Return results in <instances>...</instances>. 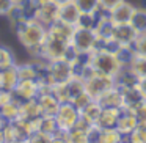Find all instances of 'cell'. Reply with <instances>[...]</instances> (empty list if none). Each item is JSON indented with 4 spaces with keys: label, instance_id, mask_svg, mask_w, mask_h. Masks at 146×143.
<instances>
[{
    "label": "cell",
    "instance_id": "6da1fadb",
    "mask_svg": "<svg viewBox=\"0 0 146 143\" xmlns=\"http://www.w3.org/2000/svg\"><path fill=\"white\" fill-rule=\"evenodd\" d=\"M8 27H10V32L16 36L17 43L30 55V58L42 57V44L47 38V27L36 19L22 21Z\"/></svg>",
    "mask_w": 146,
    "mask_h": 143
},
{
    "label": "cell",
    "instance_id": "7a4b0ae2",
    "mask_svg": "<svg viewBox=\"0 0 146 143\" xmlns=\"http://www.w3.org/2000/svg\"><path fill=\"white\" fill-rule=\"evenodd\" d=\"M88 63L94 72L107 76V77H113V79L123 68L116 54L111 51H107V49H96V51H93L88 55Z\"/></svg>",
    "mask_w": 146,
    "mask_h": 143
},
{
    "label": "cell",
    "instance_id": "3957f363",
    "mask_svg": "<svg viewBox=\"0 0 146 143\" xmlns=\"http://www.w3.org/2000/svg\"><path fill=\"white\" fill-rule=\"evenodd\" d=\"M99 38L96 35V30L76 27L71 38V46L79 55H90L98 47Z\"/></svg>",
    "mask_w": 146,
    "mask_h": 143
},
{
    "label": "cell",
    "instance_id": "277c9868",
    "mask_svg": "<svg viewBox=\"0 0 146 143\" xmlns=\"http://www.w3.org/2000/svg\"><path fill=\"white\" fill-rule=\"evenodd\" d=\"M55 120H57L58 129L60 132H68L80 120V110L72 104V102H61L58 112L55 113Z\"/></svg>",
    "mask_w": 146,
    "mask_h": 143
},
{
    "label": "cell",
    "instance_id": "5b68a950",
    "mask_svg": "<svg viewBox=\"0 0 146 143\" xmlns=\"http://www.w3.org/2000/svg\"><path fill=\"white\" fill-rule=\"evenodd\" d=\"M115 86V79L113 77H107L102 74H91L88 79L85 80V91L91 96L94 101H98L105 91Z\"/></svg>",
    "mask_w": 146,
    "mask_h": 143
},
{
    "label": "cell",
    "instance_id": "8992f818",
    "mask_svg": "<svg viewBox=\"0 0 146 143\" xmlns=\"http://www.w3.org/2000/svg\"><path fill=\"white\" fill-rule=\"evenodd\" d=\"M39 90L41 88H39L38 80H19L13 90V94L17 101L27 102V101H33V99L38 98Z\"/></svg>",
    "mask_w": 146,
    "mask_h": 143
},
{
    "label": "cell",
    "instance_id": "52a82bcc",
    "mask_svg": "<svg viewBox=\"0 0 146 143\" xmlns=\"http://www.w3.org/2000/svg\"><path fill=\"white\" fill-rule=\"evenodd\" d=\"M58 10L60 5H57L54 0H47L38 5V14H36V21L42 24V25L49 27L54 22L58 21Z\"/></svg>",
    "mask_w": 146,
    "mask_h": 143
},
{
    "label": "cell",
    "instance_id": "ba28073f",
    "mask_svg": "<svg viewBox=\"0 0 146 143\" xmlns=\"http://www.w3.org/2000/svg\"><path fill=\"white\" fill-rule=\"evenodd\" d=\"M135 10H137V7H133L132 3L124 0L123 3H119L116 8H113L108 13V16L115 22V25H124V24H130Z\"/></svg>",
    "mask_w": 146,
    "mask_h": 143
},
{
    "label": "cell",
    "instance_id": "9c48e42d",
    "mask_svg": "<svg viewBox=\"0 0 146 143\" xmlns=\"http://www.w3.org/2000/svg\"><path fill=\"white\" fill-rule=\"evenodd\" d=\"M80 10L77 8V5L72 2H68V3L60 5V10H58V21H61L63 24L71 27H77L79 25V21H80Z\"/></svg>",
    "mask_w": 146,
    "mask_h": 143
},
{
    "label": "cell",
    "instance_id": "30bf717a",
    "mask_svg": "<svg viewBox=\"0 0 146 143\" xmlns=\"http://www.w3.org/2000/svg\"><path fill=\"white\" fill-rule=\"evenodd\" d=\"M98 102L102 105V108H124L123 93H121V88L116 85L113 88H110L108 91H105L98 99Z\"/></svg>",
    "mask_w": 146,
    "mask_h": 143
},
{
    "label": "cell",
    "instance_id": "8fae6325",
    "mask_svg": "<svg viewBox=\"0 0 146 143\" xmlns=\"http://www.w3.org/2000/svg\"><path fill=\"white\" fill-rule=\"evenodd\" d=\"M138 33L135 32L130 24H124V25H116L113 32V39L119 46H132L133 41L137 39Z\"/></svg>",
    "mask_w": 146,
    "mask_h": 143
},
{
    "label": "cell",
    "instance_id": "7c38bea8",
    "mask_svg": "<svg viewBox=\"0 0 146 143\" xmlns=\"http://www.w3.org/2000/svg\"><path fill=\"white\" fill-rule=\"evenodd\" d=\"M137 126H138V121L133 116V113L130 110H127V108H123L119 118H118V123H116V130L123 137H127Z\"/></svg>",
    "mask_w": 146,
    "mask_h": 143
},
{
    "label": "cell",
    "instance_id": "4fadbf2b",
    "mask_svg": "<svg viewBox=\"0 0 146 143\" xmlns=\"http://www.w3.org/2000/svg\"><path fill=\"white\" fill-rule=\"evenodd\" d=\"M121 110L123 108H102L96 126L99 129H116V123L121 115Z\"/></svg>",
    "mask_w": 146,
    "mask_h": 143
},
{
    "label": "cell",
    "instance_id": "5bb4252c",
    "mask_svg": "<svg viewBox=\"0 0 146 143\" xmlns=\"http://www.w3.org/2000/svg\"><path fill=\"white\" fill-rule=\"evenodd\" d=\"M115 85L119 88H127V86H135L138 85V77L133 74V71L129 66H123L121 71L115 77Z\"/></svg>",
    "mask_w": 146,
    "mask_h": 143
},
{
    "label": "cell",
    "instance_id": "9a60e30c",
    "mask_svg": "<svg viewBox=\"0 0 146 143\" xmlns=\"http://www.w3.org/2000/svg\"><path fill=\"white\" fill-rule=\"evenodd\" d=\"M101 112H102V105L98 101H91L85 108L80 110V118L83 121H86L88 124H91V126H96L99 116H101Z\"/></svg>",
    "mask_w": 146,
    "mask_h": 143
},
{
    "label": "cell",
    "instance_id": "2e32d148",
    "mask_svg": "<svg viewBox=\"0 0 146 143\" xmlns=\"http://www.w3.org/2000/svg\"><path fill=\"white\" fill-rule=\"evenodd\" d=\"M123 93V102H124V108H132L137 104H140L141 101H145V98L141 96L138 90V85L135 86H127V88H121Z\"/></svg>",
    "mask_w": 146,
    "mask_h": 143
},
{
    "label": "cell",
    "instance_id": "e0dca14e",
    "mask_svg": "<svg viewBox=\"0 0 146 143\" xmlns=\"http://www.w3.org/2000/svg\"><path fill=\"white\" fill-rule=\"evenodd\" d=\"M38 130L39 132H44L47 135L54 137L60 132L58 129V124H57V120L55 116H49V115H42V116L38 118Z\"/></svg>",
    "mask_w": 146,
    "mask_h": 143
},
{
    "label": "cell",
    "instance_id": "ac0fdd59",
    "mask_svg": "<svg viewBox=\"0 0 146 143\" xmlns=\"http://www.w3.org/2000/svg\"><path fill=\"white\" fill-rule=\"evenodd\" d=\"M124 137L116 129H99L96 143H121Z\"/></svg>",
    "mask_w": 146,
    "mask_h": 143
},
{
    "label": "cell",
    "instance_id": "d6986e66",
    "mask_svg": "<svg viewBox=\"0 0 146 143\" xmlns=\"http://www.w3.org/2000/svg\"><path fill=\"white\" fill-rule=\"evenodd\" d=\"M19 63L16 60V55H14L13 49L10 46L0 44V69H7V68L13 66V65Z\"/></svg>",
    "mask_w": 146,
    "mask_h": 143
},
{
    "label": "cell",
    "instance_id": "ffe728a7",
    "mask_svg": "<svg viewBox=\"0 0 146 143\" xmlns=\"http://www.w3.org/2000/svg\"><path fill=\"white\" fill-rule=\"evenodd\" d=\"M130 25L135 29L137 33L146 32V8H137L130 21Z\"/></svg>",
    "mask_w": 146,
    "mask_h": 143
},
{
    "label": "cell",
    "instance_id": "44dd1931",
    "mask_svg": "<svg viewBox=\"0 0 146 143\" xmlns=\"http://www.w3.org/2000/svg\"><path fill=\"white\" fill-rule=\"evenodd\" d=\"M115 54H116L118 60H119V63L123 66H129L132 63V60L135 58V52H133L132 46H119Z\"/></svg>",
    "mask_w": 146,
    "mask_h": 143
},
{
    "label": "cell",
    "instance_id": "7402d4cb",
    "mask_svg": "<svg viewBox=\"0 0 146 143\" xmlns=\"http://www.w3.org/2000/svg\"><path fill=\"white\" fill-rule=\"evenodd\" d=\"M74 3L77 5L82 14H94L101 11L99 0H74Z\"/></svg>",
    "mask_w": 146,
    "mask_h": 143
},
{
    "label": "cell",
    "instance_id": "603a6c76",
    "mask_svg": "<svg viewBox=\"0 0 146 143\" xmlns=\"http://www.w3.org/2000/svg\"><path fill=\"white\" fill-rule=\"evenodd\" d=\"M129 68L133 71L138 79H143L146 77V57H141V55H135V58L132 60V63L129 65Z\"/></svg>",
    "mask_w": 146,
    "mask_h": 143
},
{
    "label": "cell",
    "instance_id": "cb8c5ba5",
    "mask_svg": "<svg viewBox=\"0 0 146 143\" xmlns=\"http://www.w3.org/2000/svg\"><path fill=\"white\" fill-rule=\"evenodd\" d=\"M129 143H146V126H137L127 137H124Z\"/></svg>",
    "mask_w": 146,
    "mask_h": 143
},
{
    "label": "cell",
    "instance_id": "d4e9b609",
    "mask_svg": "<svg viewBox=\"0 0 146 143\" xmlns=\"http://www.w3.org/2000/svg\"><path fill=\"white\" fill-rule=\"evenodd\" d=\"M133 113V116L137 118L140 126H146V101H141L140 104H137L135 107L127 108Z\"/></svg>",
    "mask_w": 146,
    "mask_h": 143
},
{
    "label": "cell",
    "instance_id": "484cf974",
    "mask_svg": "<svg viewBox=\"0 0 146 143\" xmlns=\"http://www.w3.org/2000/svg\"><path fill=\"white\" fill-rule=\"evenodd\" d=\"M133 52L135 55H141V57H146V32L145 33H138L137 39L132 44Z\"/></svg>",
    "mask_w": 146,
    "mask_h": 143
},
{
    "label": "cell",
    "instance_id": "4316f807",
    "mask_svg": "<svg viewBox=\"0 0 146 143\" xmlns=\"http://www.w3.org/2000/svg\"><path fill=\"white\" fill-rule=\"evenodd\" d=\"M91 101H94V99H93V98H91V96H90L86 91H82L79 96H76V98H74L71 102H72V104L76 105V107L79 108V110H82V108H85V107H86V105H88Z\"/></svg>",
    "mask_w": 146,
    "mask_h": 143
},
{
    "label": "cell",
    "instance_id": "83f0119b",
    "mask_svg": "<svg viewBox=\"0 0 146 143\" xmlns=\"http://www.w3.org/2000/svg\"><path fill=\"white\" fill-rule=\"evenodd\" d=\"M50 140H52L50 135H47L44 132H39V130H35L33 134H30L25 142L27 143H50Z\"/></svg>",
    "mask_w": 146,
    "mask_h": 143
},
{
    "label": "cell",
    "instance_id": "f1b7e54d",
    "mask_svg": "<svg viewBox=\"0 0 146 143\" xmlns=\"http://www.w3.org/2000/svg\"><path fill=\"white\" fill-rule=\"evenodd\" d=\"M124 0H99V7H101V11L104 13H110L113 8H116L119 3H123Z\"/></svg>",
    "mask_w": 146,
    "mask_h": 143
},
{
    "label": "cell",
    "instance_id": "f546056e",
    "mask_svg": "<svg viewBox=\"0 0 146 143\" xmlns=\"http://www.w3.org/2000/svg\"><path fill=\"white\" fill-rule=\"evenodd\" d=\"M13 7H14V0H0V17L5 19Z\"/></svg>",
    "mask_w": 146,
    "mask_h": 143
},
{
    "label": "cell",
    "instance_id": "4dcf8cb0",
    "mask_svg": "<svg viewBox=\"0 0 146 143\" xmlns=\"http://www.w3.org/2000/svg\"><path fill=\"white\" fill-rule=\"evenodd\" d=\"M50 143H68L64 132H58L57 135H54V137H52V140H50Z\"/></svg>",
    "mask_w": 146,
    "mask_h": 143
},
{
    "label": "cell",
    "instance_id": "1f68e13d",
    "mask_svg": "<svg viewBox=\"0 0 146 143\" xmlns=\"http://www.w3.org/2000/svg\"><path fill=\"white\" fill-rule=\"evenodd\" d=\"M138 90H140V93H141V96L145 98V101H146V77L138 79Z\"/></svg>",
    "mask_w": 146,
    "mask_h": 143
},
{
    "label": "cell",
    "instance_id": "d6a6232c",
    "mask_svg": "<svg viewBox=\"0 0 146 143\" xmlns=\"http://www.w3.org/2000/svg\"><path fill=\"white\" fill-rule=\"evenodd\" d=\"M57 5H63V3H68V2H72V0H54Z\"/></svg>",
    "mask_w": 146,
    "mask_h": 143
},
{
    "label": "cell",
    "instance_id": "836d02e7",
    "mask_svg": "<svg viewBox=\"0 0 146 143\" xmlns=\"http://www.w3.org/2000/svg\"><path fill=\"white\" fill-rule=\"evenodd\" d=\"M0 143H7L5 142V137H3V130H0Z\"/></svg>",
    "mask_w": 146,
    "mask_h": 143
},
{
    "label": "cell",
    "instance_id": "e575fe53",
    "mask_svg": "<svg viewBox=\"0 0 146 143\" xmlns=\"http://www.w3.org/2000/svg\"><path fill=\"white\" fill-rule=\"evenodd\" d=\"M36 2H38V3H42V2H47V0H36Z\"/></svg>",
    "mask_w": 146,
    "mask_h": 143
},
{
    "label": "cell",
    "instance_id": "d590c367",
    "mask_svg": "<svg viewBox=\"0 0 146 143\" xmlns=\"http://www.w3.org/2000/svg\"><path fill=\"white\" fill-rule=\"evenodd\" d=\"M121 143H129V142H127V140H126V138H124V140H123V142H121Z\"/></svg>",
    "mask_w": 146,
    "mask_h": 143
},
{
    "label": "cell",
    "instance_id": "8d00e7d4",
    "mask_svg": "<svg viewBox=\"0 0 146 143\" xmlns=\"http://www.w3.org/2000/svg\"><path fill=\"white\" fill-rule=\"evenodd\" d=\"M13 143H27V142H13Z\"/></svg>",
    "mask_w": 146,
    "mask_h": 143
}]
</instances>
